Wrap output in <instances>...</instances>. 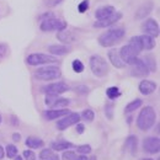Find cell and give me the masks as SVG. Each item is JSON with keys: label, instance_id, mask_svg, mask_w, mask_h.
<instances>
[{"label": "cell", "instance_id": "obj_18", "mask_svg": "<svg viewBox=\"0 0 160 160\" xmlns=\"http://www.w3.org/2000/svg\"><path fill=\"white\" fill-rule=\"evenodd\" d=\"M115 11H116V9H115L112 5H105V6L99 8V9L95 11V18H96L98 20H102V19H106V18L111 16Z\"/></svg>", "mask_w": 160, "mask_h": 160}, {"label": "cell", "instance_id": "obj_24", "mask_svg": "<svg viewBox=\"0 0 160 160\" xmlns=\"http://www.w3.org/2000/svg\"><path fill=\"white\" fill-rule=\"evenodd\" d=\"M25 144L30 149H38V148H42L44 145V142L41 138H37V137H27Z\"/></svg>", "mask_w": 160, "mask_h": 160}, {"label": "cell", "instance_id": "obj_5", "mask_svg": "<svg viewBox=\"0 0 160 160\" xmlns=\"http://www.w3.org/2000/svg\"><path fill=\"white\" fill-rule=\"evenodd\" d=\"M62 77V70L56 65H46L38 68L35 73V78L41 81H49V80H57Z\"/></svg>", "mask_w": 160, "mask_h": 160}, {"label": "cell", "instance_id": "obj_39", "mask_svg": "<svg viewBox=\"0 0 160 160\" xmlns=\"http://www.w3.org/2000/svg\"><path fill=\"white\" fill-rule=\"evenodd\" d=\"M63 0H48V1H46V4L48 5V6H56V5H58L59 2H62Z\"/></svg>", "mask_w": 160, "mask_h": 160}, {"label": "cell", "instance_id": "obj_35", "mask_svg": "<svg viewBox=\"0 0 160 160\" xmlns=\"http://www.w3.org/2000/svg\"><path fill=\"white\" fill-rule=\"evenodd\" d=\"M52 155H53L52 149H42V152L40 153V158L42 160H48Z\"/></svg>", "mask_w": 160, "mask_h": 160}, {"label": "cell", "instance_id": "obj_7", "mask_svg": "<svg viewBox=\"0 0 160 160\" xmlns=\"http://www.w3.org/2000/svg\"><path fill=\"white\" fill-rule=\"evenodd\" d=\"M57 58L51 54H44V53H32L26 58V63L30 65H47L56 63Z\"/></svg>", "mask_w": 160, "mask_h": 160}, {"label": "cell", "instance_id": "obj_8", "mask_svg": "<svg viewBox=\"0 0 160 160\" xmlns=\"http://www.w3.org/2000/svg\"><path fill=\"white\" fill-rule=\"evenodd\" d=\"M129 67H131V74L133 77H137V78H145L150 73V70L148 69L144 60L138 58V57L133 59V62L129 64Z\"/></svg>", "mask_w": 160, "mask_h": 160}, {"label": "cell", "instance_id": "obj_34", "mask_svg": "<svg viewBox=\"0 0 160 160\" xmlns=\"http://www.w3.org/2000/svg\"><path fill=\"white\" fill-rule=\"evenodd\" d=\"M89 6H90L89 0H82L79 5H78V11H79L80 14H84V12H86V11H88Z\"/></svg>", "mask_w": 160, "mask_h": 160}, {"label": "cell", "instance_id": "obj_17", "mask_svg": "<svg viewBox=\"0 0 160 160\" xmlns=\"http://www.w3.org/2000/svg\"><path fill=\"white\" fill-rule=\"evenodd\" d=\"M68 113H69V110H67V108H59V110H52L51 108V110L44 112V117L47 121H53L62 118Z\"/></svg>", "mask_w": 160, "mask_h": 160}, {"label": "cell", "instance_id": "obj_38", "mask_svg": "<svg viewBox=\"0 0 160 160\" xmlns=\"http://www.w3.org/2000/svg\"><path fill=\"white\" fill-rule=\"evenodd\" d=\"M112 108H113V105H111V103H107V105H106V107H105V113H107V112H108L107 117H108L110 120L112 118Z\"/></svg>", "mask_w": 160, "mask_h": 160}, {"label": "cell", "instance_id": "obj_19", "mask_svg": "<svg viewBox=\"0 0 160 160\" xmlns=\"http://www.w3.org/2000/svg\"><path fill=\"white\" fill-rule=\"evenodd\" d=\"M137 148H138V138L136 136H129L126 138V142H124V150L126 152L134 155L137 153Z\"/></svg>", "mask_w": 160, "mask_h": 160}, {"label": "cell", "instance_id": "obj_45", "mask_svg": "<svg viewBox=\"0 0 160 160\" xmlns=\"http://www.w3.org/2000/svg\"><path fill=\"white\" fill-rule=\"evenodd\" d=\"M15 160H25V159H23L22 157H19V155H16V157H15Z\"/></svg>", "mask_w": 160, "mask_h": 160}, {"label": "cell", "instance_id": "obj_1", "mask_svg": "<svg viewBox=\"0 0 160 160\" xmlns=\"http://www.w3.org/2000/svg\"><path fill=\"white\" fill-rule=\"evenodd\" d=\"M143 51L142 48V43H140V37L139 36H133L128 44L123 46L120 49V57L122 58V60L126 63V65H129L134 58L138 57L140 52Z\"/></svg>", "mask_w": 160, "mask_h": 160}, {"label": "cell", "instance_id": "obj_43", "mask_svg": "<svg viewBox=\"0 0 160 160\" xmlns=\"http://www.w3.org/2000/svg\"><path fill=\"white\" fill-rule=\"evenodd\" d=\"M4 155H5V150H4V148L0 145V159H2Z\"/></svg>", "mask_w": 160, "mask_h": 160}, {"label": "cell", "instance_id": "obj_29", "mask_svg": "<svg viewBox=\"0 0 160 160\" xmlns=\"http://www.w3.org/2000/svg\"><path fill=\"white\" fill-rule=\"evenodd\" d=\"M5 149H6L5 153H6L8 158H15L18 155V148L14 144H8Z\"/></svg>", "mask_w": 160, "mask_h": 160}, {"label": "cell", "instance_id": "obj_4", "mask_svg": "<svg viewBox=\"0 0 160 160\" xmlns=\"http://www.w3.org/2000/svg\"><path fill=\"white\" fill-rule=\"evenodd\" d=\"M89 65H90L92 74L98 78H102L108 74V64L105 60V58H102L99 54H94L90 57Z\"/></svg>", "mask_w": 160, "mask_h": 160}, {"label": "cell", "instance_id": "obj_23", "mask_svg": "<svg viewBox=\"0 0 160 160\" xmlns=\"http://www.w3.org/2000/svg\"><path fill=\"white\" fill-rule=\"evenodd\" d=\"M73 147V144L70 142H67V140H57V142H53L51 144V149L52 150H56V152H64V150H68Z\"/></svg>", "mask_w": 160, "mask_h": 160}, {"label": "cell", "instance_id": "obj_28", "mask_svg": "<svg viewBox=\"0 0 160 160\" xmlns=\"http://www.w3.org/2000/svg\"><path fill=\"white\" fill-rule=\"evenodd\" d=\"M80 117H81L82 120L88 121V122H92L94 118H95V113H94V111H92V110L86 108V110H84V111L81 112Z\"/></svg>", "mask_w": 160, "mask_h": 160}, {"label": "cell", "instance_id": "obj_31", "mask_svg": "<svg viewBox=\"0 0 160 160\" xmlns=\"http://www.w3.org/2000/svg\"><path fill=\"white\" fill-rule=\"evenodd\" d=\"M9 54V46L6 43H0V62L6 58Z\"/></svg>", "mask_w": 160, "mask_h": 160}, {"label": "cell", "instance_id": "obj_32", "mask_svg": "<svg viewBox=\"0 0 160 160\" xmlns=\"http://www.w3.org/2000/svg\"><path fill=\"white\" fill-rule=\"evenodd\" d=\"M59 98V95H51V94H46V99H44V103L48 106V107H51L56 100Z\"/></svg>", "mask_w": 160, "mask_h": 160}, {"label": "cell", "instance_id": "obj_14", "mask_svg": "<svg viewBox=\"0 0 160 160\" xmlns=\"http://www.w3.org/2000/svg\"><path fill=\"white\" fill-rule=\"evenodd\" d=\"M153 9H154V2L153 1H145L137 9V11L134 14V18L137 20H144L153 11Z\"/></svg>", "mask_w": 160, "mask_h": 160}, {"label": "cell", "instance_id": "obj_16", "mask_svg": "<svg viewBox=\"0 0 160 160\" xmlns=\"http://www.w3.org/2000/svg\"><path fill=\"white\" fill-rule=\"evenodd\" d=\"M108 60L111 62V64L115 67V68H124L126 67V63L122 60V58L120 57V53H118V51L117 49H111V51H108Z\"/></svg>", "mask_w": 160, "mask_h": 160}, {"label": "cell", "instance_id": "obj_36", "mask_svg": "<svg viewBox=\"0 0 160 160\" xmlns=\"http://www.w3.org/2000/svg\"><path fill=\"white\" fill-rule=\"evenodd\" d=\"M62 158H63V160H74L77 158V154L73 150H65L63 153V157Z\"/></svg>", "mask_w": 160, "mask_h": 160}, {"label": "cell", "instance_id": "obj_42", "mask_svg": "<svg viewBox=\"0 0 160 160\" xmlns=\"http://www.w3.org/2000/svg\"><path fill=\"white\" fill-rule=\"evenodd\" d=\"M74 160H89V159H88V157H86V155H82V154H81L80 157H77Z\"/></svg>", "mask_w": 160, "mask_h": 160}, {"label": "cell", "instance_id": "obj_21", "mask_svg": "<svg viewBox=\"0 0 160 160\" xmlns=\"http://www.w3.org/2000/svg\"><path fill=\"white\" fill-rule=\"evenodd\" d=\"M51 56H64L69 52V48L64 44H51L48 47Z\"/></svg>", "mask_w": 160, "mask_h": 160}, {"label": "cell", "instance_id": "obj_13", "mask_svg": "<svg viewBox=\"0 0 160 160\" xmlns=\"http://www.w3.org/2000/svg\"><path fill=\"white\" fill-rule=\"evenodd\" d=\"M143 149L149 154H157L160 149V140L158 137H147L143 140Z\"/></svg>", "mask_w": 160, "mask_h": 160}, {"label": "cell", "instance_id": "obj_37", "mask_svg": "<svg viewBox=\"0 0 160 160\" xmlns=\"http://www.w3.org/2000/svg\"><path fill=\"white\" fill-rule=\"evenodd\" d=\"M23 159L25 160H35L36 159V154H35L32 150L27 149V150L23 152Z\"/></svg>", "mask_w": 160, "mask_h": 160}, {"label": "cell", "instance_id": "obj_12", "mask_svg": "<svg viewBox=\"0 0 160 160\" xmlns=\"http://www.w3.org/2000/svg\"><path fill=\"white\" fill-rule=\"evenodd\" d=\"M121 19H122V12L115 11L111 16H108V18H106V19L95 21L94 27H96V28H106V27H110V26L115 25V23H116L117 21H120Z\"/></svg>", "mask_w": 160, "mask_h": 160}, {"label": "cell", "instance_id": "obj_30", "mask_svg": "<svg viewBox=\"0 0 160 160\" xmlns=\"http://www.w3.org/2000/svg\"><path fill=\"white\" fill-rule=\"evenodd\" d=\"M72 68H73V70L75 72V73H82L84 72V64H82V62L80 59H74L73 60V63H72Z\"/></svg>", "mask_w": 160, "mask_h": 160}, {"label": "cell", "instance_id": "obj_6", "mask_svg": "<svg viewBox=\"0 0 160 160\" xmlns=\"http://www.w3.org/2000/svg\"><path fill=\"white\" fill-rule=\"evenodd\" d=\"M40 28L44 32H51V31H62L67 28V22L62 19L57 18H49L46 20H42L40 25Z\"/></svg>", "mask_w": 160, "mask_h": 160}, {"label": "cell", "instance_id": "obj_46", "mask_svg": "<svg viewBox=\"0 0 160 160\" xmlns=\"http://www.w3.org/2000/svg\"><path fill=\"white\" fill-rule=\"evenodd\" d=\"M140 160H153L152 158H144V159H140Z\"/></svg>", "mask_w": 160, "mask_h": 160}, {"label": "cell", "instance_id": "obj_47", "mask_svg": "<svg viewBox=\"0 0 160 160\" xmlns=\"http://www.w3.org/2000/svg\"><path fill=\"white\" fill-rule=\"evenodd\" d=\"M1 122H2V117H1V115H0V124H1Z\"/></svg>", "mask_w": 160, "mask_h": 160}, {"label": "cell", "instance_id": "obj_3", "mask_svg": "<svg viewBox=\"0 0 160 160\" xmlns=\"http://www.w3.org/2000/svg\"><path fill=\"white\" fill-rule=\"evenodd\" d=\"M126 35V31L123 27H116V28H110L106 32H103L99 37V44L101 47H112L117 42H120Z\"/></svg>", "mask_w": 160, "mask_h": 160}, {"label": "cell", "instance_id": "obj_25", "mask_svg": "<svg viewBox=\"0 0 160 160\" xmlns=\"http://www.w3.org/2000/svg\"><path fill=\"white\" fill-rule=\"evenodd\" d=\"M142 105H143V101L140 100V99H134V100L131 101V102L124 107V112H126V113H131V112L138 110Z\"/></svg>", "mask_w": 160, "mask_h": 160}, {"label": "cell", "instance_id": "obj_20", "mask_svg": "<svg viewBox=\"0 0 160 160\" xmlns=\"http://www.w3.org/2000/svg\"><path fill=\"white\" fill-rule=\"evenodd\" d=\"M57 38H58L62 43H67V44H70V43H73V42L77 41L75 35H74L72 31H67V30L58 31V33H57Z\"/></svg>", "mask_w": 160, "mask_h": 160}, {"label": "cell", "instance_id": "obj_22", "mask_svg": "<svg viewBox=\"0 0 160 160\" xmlns=\"http://www.w3.org/2000/svg\"><path fill=\"white\" fill-rule=\"evenodd\" d=\"M140 37V43H142V48L145 51H152L155 47V38L148 35H142Z\"/></svg>", "mask_w": 160, "mask_h": 160}, {"label": "cell", "instance_id": "obj_33", "mask_svg": "<svg viewBox=\"0 0 160 160\" xmlns=\"http://www.w3.org/2000/svg\"><path fill=\"white\" fill-rule=\"evenodd\" d=\"M77 150L79 152L80 154L86 155V154L91 153V145H89V144H82V145H79V147L77 148Z\"/></svg>", "mask_w": 160, "mask_h": 160}, {"label": "cell", "instance_id": "obj_40", "mask_svg": "<svg viewBox=\"0 0 160 160\" xmlns=\"http://www.w3.org/2000/svg\"><path fill=\"white\" fill-rule=\"evenodd\" d=\"M84 131H85L84 124H81V123H77V133L82 134V133H84Z\"/></svg>", "mask_w": 160, "mask_h": 160}, {"label": "cell", "instance_id": "obj_41", "mask_svg": "<svg viewBox=\"0 0 160 160\" xmlns=\"http://www.w3.org/2000/svg\"><path fill=\"white\" fill-rule=\"evenodd\" d=\"M20 139H21L20 133H14V134H12V140H14V142H20Z\"/></svg>", "mask_w": 160, "mask_h": 160}, {"label": "cell", "instance_id": "obj_10", "mask_svg": "<svg viewBox=\"0 0 160 160\" xmlns=\"http://www.w3.org/2000/svg\"><path fill=\"white\" fill-rule=\"evenodd\" d=\"M142 30H143L144 35L152 36L154 38H157L159 36V23L154 19H147L142 25Z\"/></svg>", "mask_w": 160, "mask_h": 160}, {"label": "cell", "instance_id": "obj_26", "mask_svg": "<svg viewBox=\"0 0 160 160\" xmlns=\"http://www.w3.org/2000/svg\"><path fill=\"white\" fill-rule=\"evenodd\" d=\"M69 103H70L69 99H65V98H58V99L56 100V102L51 106V108H52V110L65 108V107H68V106H69Z\"/></svg>", "mask_w": 160, "mask_h": 160}, {"label": "cell", "instance_id": "obj_9", "mask_svg": "<svg viewBox=\"0 0 160 160\" xmlns=\"http://www.w3.org/2000/svg\"><path fill=\"white\" fill-rule=\"evenodd\" d=\"M79 121H80V113H78V112H69L68 115H65L64 117H62V120H59L57 122V129L65 131L70 126H74V124L79 123Z\"/></svg>", "mask_w": 160, "mask_h": 160}, {"label": "cell", "instance_id": "obj_2", "mask_svg": "<svg viewBox=\"0 0 160 160\" xmlns=\"http://www.w3.org/2000/svg\"><path fill=\"white\" fill-rule=\"evenodd\" d=\"M157 121V113L154 107L145 106L143 110H140L139 115L137 117V127L140 131H149Z\"/></svg>", "mask_w": 160, "mask_h": 160}, {"label": "cell", "instance_id": "obj_15", "mask_svg": "<svg viewBox=\"0 0 160 160\" xmlns=\"http://www.w3.org/2000/svg\"><path fill=\"white\" fill-rule=\"evenodd\" d=\"M138 90L142 95H150L157 90V84L152 80H142L138 85Z\"/></svg>", "mask_w": 160, "mask_h": 160}, {"label": "cell", "instance_id": "obj_11", "mask_svg": "<svg viewBox=\"0 0 160 160\" xmlns=\"http://www.w3.org/2000/svg\"><path fill=\"white\" fill-rule=\"evenodd\" d=\"M68 90H69V86L64 81L52 82V84L47 85L46 88H43V91L46 94H51V95H60V94H64Z\"/></svg>", "mask_w": 160, "mask_h": 160}, {"label": "cell", "instance_id": "obj_27", "mask_svg": "<svg viewBox=\"0 0 160 160\" xmlns=\"http://www.w3.org/2000/svg\"><path fill=\"white\" fill-rule=\"evenodd\" d=\"M106 96L110 99V100H116L117 98L121 96V91L117 86H110L107 90H106Z\"/></svg>", "mask_w": 160, "mask_h": 160}, {"label": "cell", "instance_id": "obj_44", "mask_svg": "<svg viewBox=\"0 0 160 160\" xmlns=\"http://www.w3.org/2000/svg\"><path fill=\"white\" fill-rule=\"evenodd\" d=\"M48 160H60V159H59V157H58V155H54V154H53V155H52Z\"/></svg>", "mask_w": 160, "mask_h": 160}]
</instances>
